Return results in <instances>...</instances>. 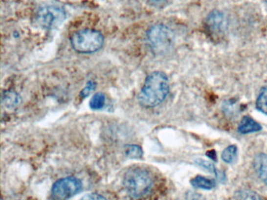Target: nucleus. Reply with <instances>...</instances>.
I'll use <instances>...</instances> for the list:
<instances>
[{
	"label": "nucleus",
	"instance_id": "nucleus-17",
	"mask_svg": "<svg viewBox=\"0 0 267 200\" xmlns=\"http://www.w3.org/2000/svg\"><path fill=\"white\" fill-rule=\"evenodd\" d=\"M197 164H199L200 167H204V168L207 169L208 171H211V172L216 173L217 175V171H216V167L212 163H209L208 161L203 160H196Z\"/></svg>",
	"mask_w": 267,
	"mask_h": 200
},
{
	"label": "nucleus",
	"instance_id": "nucleus-6",
	"mask_svg": "<svg viewBox=\"0 0 267 200\" xmlns=\"http://www.w3.org/2000/svg\"><path fill=\"white\" fill-rule=\"evenodd\" d=\"M83 189V184L75 177H67L57 180L52 187L51 196L54 200H67Z\"/></svg>",
	"mask_w": 267,
	"mask_h": 200
},
{
	"label": "nucleus",
	"instance_id": "nucleus-20",
	"mask_svg": "<svg viewBox=\"0 0 267 200\" xmlns=\"http://www.w3.org/2000/svg\"><path fill=\"white\" fill-rule=\"evenodd\" d=\"M93 87H94L93 83L89 82V84H87V87L84 88V89L81 92V96H83V97H86V96H88L92 92Z\"/></svg>",
	"mask_w": 267,
	"mask_h": 200
},
{
	"label": "nucleus",
	"instance_id": "nucleus-9",
	"mask_svg": "<svg viewBox=\"0 0 267 200\" xmlns=\"http://www.w3.org/2000/svg\"><path fill=\"white\" fill-rule=\"evenodd\" d=\"M261 129V125L249 117H244L238 127V132L245 135L258 132Z\"/></svg>",
	"mask_w": 267,
	"mask_h": 200
},
{
	"label": "nucleus",
	"instance_id": "nucleus-22",
	"mask_svg": "<svg viewBox=\"0 0 267 200\" xmlns=\"http://www.w3.org/2000/svg\"><path fill=\"white\" fill-rule=\"evenodd\" d=\"M208 153H209V157L211 159L216 160V155L214 151L208 152Z\"/></svg>",
	"mask_w": 267,
	"mask_h": 200
},
{
	"label": "nucleus",
	"instance_id": "nucleus-13",
	"mask_svg": "<svg viewBox=\"0 0 267 200\" xmlns=\"http://www.w3.org/2000/svg\"><path fill=\"white\" fill-rule=\"evenodd\" d=\"M238 154V148L234 145H230L224 149L222 153V159L224 162L231 163L235 160Z\"/></svg>",
	"mask_w": 267,
	"mask_h": 200
},
{
	"label": "nucleus",
	"instance_id": "nucleus-12",
	"mask_svg": "<svg viewBox=\"0 0 267 200\" xmlns=\"http://www.w3.org/2000/svg\"><path fill=\"white\" fill-rule=\"evenodd\" d=\"M235 200H260V197L256 192L248 189H242L235 192Z\"/></svg>",
	"mask_w": 267,
	"mask_h": 200
},
{
	"label": "nucleus",
	"instance_id": "nucleus-15",
	"mask_svg": "<svg viewBox=\"0 0 267 200\" xmlns=\"http://www.w3.org/2000/svg\"><path fill=\"white\" fill-rule=\"evenodd\" d=\"M258 110L267 115V88H263L259 93L256 102Z\"/></svg>",
	"mask_w": 267,
	"mask_h": 200
},
{
	"label": "nucleus",
	"instance_id": "nucleus-10",
	"mask_svg": "<svg viewBox=\"0 0 267 200\" xmlns=\"http://www.w3.org/2000/svg\"><path fill=\"white\" fill-rule=\"evenodd\" d=\"M2 104L8 109L18 107L22 102L20 95L14 91L8 90L3 92L2 96Z\"/></svg>",
	"mask_w": 267,
	"mask_h": 200
},
{
	"label": "nucleus",
	"instance_id": "nucleus-14",
	"mask_svg": "<svg viewBox=\"0 0 267 200\" xmlns=\"http://www.w3.org/2000/svg\"><path fill=\"white\" fill-rule=\"evenodd\" d=\"M105 96L103 93H96L94 96H92L90 102H89V106L92 110H100L104 107L105 104Z\"/></svg>",
	"mask_w": 267,
	"mask_h": 200
},
{
	"label": "nucleus",
	"instance_id": "nucleus-8",
	"mask_svg": "<svg viewBox=\"0 0 267 200\" xmlns=\"http://www.w3.org/2000/svg\"><path fill=\"white\" fill-rule=\"evenodd\" d=\"M254 168L259 179L267 185V156L259 154L254 159Z\"/></svg>",
	"mask_w": 267,
	"mask_h": 200
},
{
	"label": "nucleus",
	"instance_id": "nucleus-7",
	"mask_svg": "<svg viewBox=\"0 0 267 200\" xmlns=\"http://www.w3.org/2000/svg\"><path fill=\"white\" fill-rule=\"evenodd\" d=\"M205 24L210 36L218 37L226 31V19L222 13L215 10L208 15Z\"/></svg>",
	"mask_w": 267,
	"mask_h": 200
},
{
	"label": "nucleus",
	"instance_id": "nucleus-3",
	"mask_svg": "<svg viewBox=\"0 0 267 200\" xmlns=\"http://www.w3.org/2000/svg\"><path fill=\"white\" fill-rule=\"evenodd\" d=\"M147 41L150 49L155 54L162 55L173 49L175 35L167 26L155 24L147 32Z\"/></svg>",
	"mask_w": 267,
	"mask_h": 200
},
{
	"label": "nucleus",
	"instance_id": "nucleus-21",
	"mask_svg": "<svg viewBox=\"0 0 267 200\" xmlns=\"http://www.w3.org/2000/svg\"><path fill=\"white\" fill-rule=\"evenodd\" d=\"M201 196L195 192H190L187 194V200H200Z\"/></svg>",
	"mask_w": 267,
	"mask_h": 200
},
{
	"label": "nucleus",
	"instance_id": "nucleus-11",
	"mask_svg": "<svg viewBox=\"0 0 267 200\" xmlns=\"http://www.w3.org/2000/svg\"><path fill=\"white\" fill-rule=\"evenodd\" d=\"M191 185L197 188H201L205 190H210L216 187V181L213 179H208L205 177L198 175L191 180Z\"/></svg>",
	"mask_w": 267,
	"mask_h": 200
},
{
	"label": "nucleus",
	"instance_id": "nucleus-19",
	"mask_svg": "<svg viewBox=\"0 0 267 200\" xmlns=\"http://www.w3.org/2000/svg\"><path fill=\"white\" fill-rule=\"evenodd\" d=\"M80 200H107V199L97 193H90V194L83 196Z\"/></svg>",
	"mask_w": 267,
	"mask_h": 200
},
{
	"label": "nucleus",
	"instance_id": "nucleus-4",
	"mask_svg": "<svg viewBox=\"0 0 267 200\" xmlns=\"http://www.w3.org/2000/svg\"><path fill=\"white\" fill-rule=\"evenodd\" d=\"M104 42L102 34L96 30H80L73 34L71 38V46L74 50L84 54L99 51L102 48Z\"/></svg>",
	"mask_w": 267,
	"mask_h": 200
},
{
	"label": "nucleus",
	"instance_id": "nucleus-18",
	"mask_svg": "<svg viewBox=\"0 0 267 200\" xmlns=\"http://www.w3.org/2000/svg\"><path fill=\"white\" fill-rule=\"evenodd\" d=\"M148 3L156 8H163L169 2V0H148Z\"/></svg>",
	"mask_w": 267,
	"mask_h": 200
},
{
	"label": "nucleus",
	"instance_id": "nucleus-2",
	"mask_svg": "<svg viewBox=\"0 0 267 200\" xmlns=\"http://www.w3.org/2000/svg\"><path fill=\"white\" fill-rule=\"evenodd\" d=\"M123 186L130 197L141 200L152 193L154 188L153 178L146 169L140 167L130 169L124 176Z\"/></svg>",
	"mask_w": 267,
	"mask_h": 200
},
{
	"label": "nucleus",
	"instance_id": "nucleus-1",
	"mask_svg": "<svg viewBox=\"0 0 267 200\" xmlns=\"http://www.w3.org/2000/svg\"><path fill=\"white\" fill-rule=\"evenodd\" d=\"M169 92L168 77L161 71L150 74L138 96L139 103L145 108H153L161 104Z\"/></svg>",
	"mask_w": 267,
	"mask_h": 200
},
{
	"label": "nucleus",
	"instance_id": "nucleus-5",
	"mask_svg": "<svg viewBox=\"0 0 267 200\" xmlns=\"http://www.w3.org/2000/svg\"><path fill=\"white\" fill-rule=\"evenodd\" d=\"M66 17L65 10L59 6L47 5L38 10L36 14L37 24L45 29H52L60 25Z\"/></svg>",
	"mask_w": 267,
	"mask_h": 200
},
{
	"label": "nucleus",
	"instance_id": "nucleus-16",
	"mask_svg": "<svg viewBox=\"0 0 267 200\" xmlns=\"http://www.w3.org/2000/svg\"><path fill=\"white\" fill-rule=\"evenodd\" d=\"M126 155L132 159H138L143 156V150L137 145H128L126 146Z\"/></svg>",
	"mask_w": 267,
	"mask_h": 200
}]
</instances>
